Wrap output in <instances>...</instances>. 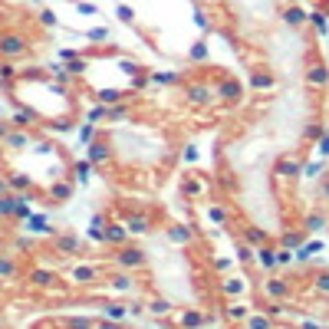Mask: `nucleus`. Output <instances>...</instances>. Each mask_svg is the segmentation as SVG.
Masks as SVG:
<instances>
[{"label":"nucleus","instance_id":"nucleus-22","mask_svg":"<svg viewBox=\"0 0 329 329\" xmlns=\"http://www.w3.org/2000/svg\"><path fill=\"white\" fill-rule=\"evenodd\" d=\"M7 132H10V125H7V122H0V138H4Z\"/></svg>","mask_w":329,"mask_h":329},{"label":"nucleus","instance_id":"nucleus-3","mask_svg":"<svg viewBox=\"0 0 329 329\" xmlns=\"http://www.w3.org/2000/svg\"><path fill=\"white\" fill-rule=\"evenodd\" d=\"M109 158H112L109 145H102V142H93V145H89V155H86L89 165H102V162H109Z\"/></svg>","mask_w":329,"mask_h":329},{"label":"nucleus","instance_id":"nucleus-20","mask_svg":"<svg viewBox=\"0 0 329 329\" xmlns=\"http://www.w3.org/2000/svg\"><path fill=\"white\" fill-rule=\"evenodd\" d=\"M96 10H99V7H93V4H79L76 7V13H96Z\"/></svg>","mask_w":329,"mask_h":329},{"label":"nucleus","instance_id":"nucleus-7","mask_svg":"<svg viewBox=\"0 0 329 329\" xmlns=\"http://www.w3.org/2000/svg\"><path fill=\"white\" fill-rule=\"evenodd\" d=\"M96 142V125H82V129H79V145H82V148H89V145H93Z\"/></svg>","mask_w":329,"mask_h":329},{"label":"nucleus","instance_id":"nucleus-2","mask_svg":"<svg viewBox=\"0 0 329 329\" xmlns=\"http://www.w3.org/2000/svg\"><path fill=\"white\" fill-rule=\"evenodd\" d=\"M326 79H329V69L323 66V63H313L310 69H306V82H310L313 89H319V86H326Z\"/></svg>","mask_w":329,"mask_h":329},{"label":"nucleus","instance_id":"nucleus-4","mask_svg":"<svg viewBox=\"0 0 329 329\" xmlns=\"http://www.w3.org/2000/svg\"><path fill=\"white\" fill-rule=\"evenodd\" d=\"M181 76L174 73V69H168V73H148V82H155V86H174Z\"/></svg>","mask_w":329,"mask_h":329},{"label":"nucleus","instance_id":"nucleus-24","mask_svg":"<svg viewBox=\"0 0 329 329\" xmlns=\"http://www.w3.org/2000/svg\"><path fill=\"white\" fill-rule=\"evenodd\" d=\"M0 115H4V109H0Z\"/></svg>","mask_w":329,"mask_h":329},{"label":"nucleus","instance_id":"nucleus-1","mask_svg":"<svg viewBox=\"0 0 329 329\" xmlns=\"http://www.w3.org/2000/svg\"><path fill=\"white\" fill-rule=\"evenodd\" d=\"M30 46H26V40L23 37H13V33H7V37H0V56H23Z\"/></svg>","mask_w":329,"mask_h":329},{"label":"nucleus","instance_id":"nucleus-17","mask_svg":"<svg viewBox=\"0 0 329 329\" xmlns=\"http://www.w3.org/2000/svg\"><path fill=\"white\" fill-rule=\"evenodd\" d=\"M40 23H43V26H56V13H50V10L40 13Z\"/></svg>","mask_w":329,"mask_h":329},{"label":"nucleus","instance_id":"nucleus-9","mask_svg":"<svg viewBox=\"0 0 329 329\" xmlns=\"http://www.w3.org/2000/svg\"><path fill=\"white\" fill-rule=\"evenodd\" d=\"M50 194H53L56 201H66L69 194H73V188H69V181H59V185H53V188H50Z\"/></svg>","mask_w":329,"mask_h":329},{"label":"nucleus","instance_id":"nucleus-21","mask_svg":"<svg viewBox=\"0 0 329 329\" xmlns=\"http://www.w3.org/2000/svg\"><path fill=\"white\" fill-rule=\"evenodd\" d=\"M319 155H329V135L323 138V145H319Z\"/></svg>","mask_w":329,"mask_h":329},{"label":"nucleus","instance_id":"nucleus-11","mask_svg":"<svg viewBox=\"0 0 329 329\" xmlns=\"http://www.w3.org/2000/svg\"><path fill=\"white\" fill-rule=\"evenodd\" d=\"M221 96H224V99H237V96H241V86H237V82H224V86H221Z\"/></svg>","mask_w":329,"mask_h":329},{"label":"nucleus","instance_id":"nucleus-6","mask_svg":"<svg viewBox=\"0 0 329 329\" xmlns=\"http://www.w3.org/2000/svg\"><path fill=\"white\" fill-rule=\"evenodd\" d=\"M89 171H93V165L82 158V162H76L73 165V181H89Z\"/></svg>","mask_w":329,"mask_h":329},{"label":"nucleus","instance_id":"nucleus-12","mask_svg":"<svg viewBox=\"0 0 329 329\" xmlns=\"http://www.w3.org/2000/svg\"><path fill=\"white\" fill-rule=\"evenodd\" d=\"M0 76H4L7 82H13V86H17V69H13L10 63H4V66H0Z\"/></svg>","mask_w":329,"mask_h":329},{"label":"nucleus","instance_id":"nucleus-14","mask_svg":"<svg viewBox=\"0 0 329 329\" xmlns=\"http://www.w3.org/2000/svg\"><path fill=\"white\" fill-rule=\"evenodd\" d=\"M10 185L13 188H30V178H26V174H10Z\"/></svg>","mask_w":329,"mask_h":329},{"label":"nucleus","instance_id":"nucleus-16","mask_svg":"<svg viewBox=\"0 0 329 329\" xmlns=\"http://www.w3.org/2000/svg\"><path fill=\"white\" fill-rule=\"evenodd\" d=\"M109 33L102 30V26H96V30H89V40H96V43H102V40H106Z\"/></svg>","mask_w":329,"mask_h":329},{"label":"nucleus","instance_id":"nucleus-10","mask_svg":"<svg viewBox=\"0 0 329 329\" xmlns=\"http://www.w3.org/2000/svg\"><path fill=\"white\" fill-rule=\"evenodd\" d=\"M254 86L257 89H274V76L270 73H254Z\"/></svg>","mask_w":329,"mask_h":329},{"label":"nucleus","instance_id":"nucleus-18","mask_svg":"<svg viewBox=\"0 0 329 329\" xmlns=\"http://www.w3.org/2000/svg\"><path fill=\"white\" fill-rule=\"evenodd\" d=\"M194 158H198V148H194V145H188V148H185V162H194Z\"/></svg>","mask_w":329,"mask_h":329},{"label":"nucleus","instance_id":"nucleus-23","mask_svg":"<svg viewBox=\"0 0 329 329\" xmlns=\"http://www.w3.org/2000/svg\"><path fill=\"white\" fill-rule=\"evenodd\" d=\"M7 191V185H4V178H0V194H4Z\"/></svg>","mask_w":329,"mask_h":329},{"label":"nucleus","instance_id":"nucleus-13","mask_svg":"<svg viewBox=\"0 0 329 329\" xmlns=\"http://www.w3.org/2000/svg\"><path fill=\"white\" fill-rule=\"evenodd\" d=\"M191 59H198V63L207 59V43H194L191 46Z\"/></svg>","mask_w":329,"mask_h":329},{"label":"nucleus","instance_id":"nucleus-15","mask_svg":"<svg viewBox=\"0 0 329 329\" xmlns=\"http://www.w3.org/2000/svg\"><path fill=\"white\" fill-rule=\"evenodd\" d=\"M319 171H323V165H316V162H310V165H306V168H303V178H313V174H319Z\"/></svg>","mask_w":329,"mask_h":329},{"label":"nucleus","instance_id":"nucleus-8","mask_svg":"<svg viewBox=\"0 0 329 329\" xmlns=\"http://www.w3.org/2000/svg\"><path fill=\"white\" fill-rule=\"evenodd\" d=\"M283 17H286V20H283L286 26H300V23H303V7H290Z\"/></svg>","mask_w":329,"mask_h":329},{"label":"nucleus","instance_id":"nucleus-19","mask_svg":"<svg viewBox=\"0 0 329 329\" xmlns=\"http://www.w3.org/2000/svg\"><path fill=\"white\" fill-rule=\"evenodd\" d=\"M260 263H263V267H270V263H274V254H270V250H260Z\"/></svg>","mask_w":329,"mask_h":329},{"label":"nucleus","instance_id":"nucleus-5","mask_svg":"<svg viewBox=\"0 0 329 329\" xmlns=\"http://www.w3.org/2000/svg\"><path fill=\"white\" fill-rule=\"evenodd\" d=\"M310 23H313V30H316V33H326L329 30V17L323 10H313L310 13Z\"/></svg>","mask_w":329,"mask_h":329}]
</instances>
